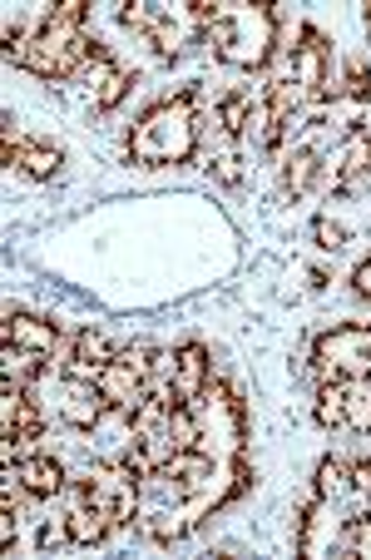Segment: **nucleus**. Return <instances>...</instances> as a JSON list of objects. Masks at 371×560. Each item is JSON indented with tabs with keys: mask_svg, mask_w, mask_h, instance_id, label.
<instances>
[{
	"mask_svg": "<svg viewBox=\"0 0 371 560\" xmlns=\"http://www.w3.org/2000/svg\"><path fill=\"white\" fill-rule=\"evenodd\" d=\"M322 125H327V119L302 115L308 139H297V144L283 154V199H302V194H312L322 184V164H327V149H322Z\"/></svg>",
	"mask_w": 371,
	"mask_h": 560,
	"instance_id": "14",
	"label": "nucleus"
},
{
	"mask_svg": "<svg viewBox=\"0 0 371 560\" xmlns=\"http://www.w3.org/2000/svg\"><path fill=\"white\" fill-rule=\"evenodd\" d=\"M11 476H15V487H21L25 497H35V501L64 497V487H70V476H64V466L55 462V456H45V452H31V456H21Z\"/></svg>",
	"mask_w": 371,
	"mask_h": 560,
	"instance_id": "22",
	"label": "nucleus"
},
{
	"mask_svg": "<svg viewBox=\"0 0 371 560\" xmlns=\"http://www.w3.org/2000/svg\"><path fill=\"white\" fill-rule=\"evenodd\" d=\"M45 432V407L35 402V392L25 382H5L0 392V442H5V462L15 456V446L35 442Z\"/></svg>",
	"mask_w": 371,
	"mask_h": 560,
	"instance_id": "17",
	"label": "nucleus"
},
{
	"mask_svg": "<svg viewBox=\"0 0 371 560\" xmlns=\"http://www.w3.org/2000/svg\"><path fill=\"white\" fill-rule=\"evenodd\" d=\"M308 372L318 382L371 377V323H332L308 342Z\"/></svg>",
	"mask_w": 371,
	"mask_h": 560,
	"instance_id": "9",
	"label": "nucleus"
},
{
	"mask_svg": "<svg viewBox=\"0 0 371 560\" xmlns=\"http://www.w3.org/2000/svg\"><path fill=\"white\" fill-rule=\"evenodd\" d=\"M213 377H218V372H213V352L203 348L199 338L173 348V397H179V402H199Z\"/></svg>",
	"mask_w": 371,
	"mask_h": 560,
	"instance_id": "21",
	"label": "nucleus"
},
{
	"mask_svg": "<svg viewBox=\"0 0 371 560\" xmlns=\"http://www.w3.org/2000/svg\"><path fill=\"white\" fill-rule=\"evenodd\" d=\"M115 352H119V348H115V342H109L99 328H80V332L70 338V362H64V372H74V377H89V382H95L99 372H105V362L115 358Z\"/></svg>",
	"mask_w": 371,
	"mask_h": 560,
	"instance_id": "23",
	"label": "nucleus"
},
{
	"mask_svg": "<svg viewBox=\"0 0 371 560\" xmlns=\"http://www.w3.org/2000/svg\"><path fill=\"white\" fill-rule=\"evenodd\" d=\"M357 556L371 560V487H357Z\"/></svg>",
	"mask_w": 371,
	"mask_h": 560,
	"instance_id": "27",
	"label": "nucleus"
},
{
	"mask_svg": "<svg viewBox=\"0 0 371 560\" xmlns=\"http://www.w3.org/2000/svg\"><path fill=\"white\" fill-rule=\"evenodd\" d=\"M312 417L327 432H357L371 436V377L361 382H318Z\"/></svg>",
	"mask_w": 371,
	"mask_h": 560,
	"instance_id": "12",
	"label": "nucleus"
},
{
	"mask_svg": "<svg viewBox=\"0 0 371 560\" xmlns=\"http://www.w3.org/2000/svg\"><path fill=\"white\" fill-rule=\"evenodd\" d=\"M208 174H218L223 184H238V159H234V154L218 159V164H208Z\"/></svg>",
	"mask_w": 371,
	"mask_h": 560,
	"instance_id": "29",
	"label": "nucleus"
},
{
	"mask_svg": "<svg viewBox=\"0 0 371 560\" xmlns=\"http://www.w3.org/2000/svg\"><path fill=\"white\" fill-rule=\"evenodd\" d=\"M253 115H258V85H238L218 100V129L228 139H248L253 135Z\"/></svg>",
	"mask_w": 371,
	"mask_h": 560,
	"instance_id": "24",
	"label": "nucleus"
},
{
	"mask_svg": "<svg viewBox=\"0 0 371 560\" xmlns=\"http://www.w3.org/2000/svg\"><path fill=\"white\" fill-rule=\"evenodd\" d=\"M371 105V65L367 60H347L337 65V80H332L322 109H312L318 119H342V125H361V109Z\"/></svg>",
	"mask_w": 371,
	"mask_h": 560,
	"instance_id": "18",
	"label": "nucleus"
},
{
	"mask_svg": "<svg viewBox=\"0 0 371 560\" xmlns=\"http://www.w3.org/2000/svg\"><path fill=\"white\" fill-rule=\"evenodd\" d=\"M60 526H64V540H70V546H99V540H109V530H119V521L99 506V497L89 491V476H85V481H70V487H64V521Z\"/></svg>",
	"mask_w": 371,
	"mask_h": 560,
	"instance_id": "15",
	"label": "nucleus"
},
{
	"mask_svg": "<svg viewBox=\"0 0 371 560\" xmlns=\"http://www.w3.org/2000/svg\"><path fill=\"white\" fill-rule=\"evenodd\" d=\"M351 456H322L312 471V491L308 497H327V501H347L351 497Z\"/></svg>",
	"mask_w": 371,
	"mask_h": 560,
	"instance_id": "25",
	"label": "nucleus"
},
{
	"mask_svg": "<svg viewBox=\"0 0 371 560\" xmlns=\"http://www.w3.org/2000/svg\"><path fill=\"white\" fill-rule=\"evenodd\" d=\"M258 471L238 456V462H218L203 452H179L164 462L159 471H148L139 481V511L134 530L154 546H173V540L193 536L203 521H213L223 506H234L253 491Z\"/></svg>",
	"mask_w": 371,
	"mask_h": 560,
	"instance_id": "1",
	"label": "nucleus"
},
{
	"mask_svg": "<svg viewBox=\"0 0 371 560\" xmlns=\"http://www.w3.org/2000/svg\"><path fill=\"white\" fill-rule=\"evenodd\" d=\"M312 244H318L322 254H337V248H347V229H342L337 219H327V213H318V219H312Z\"/></svg>",
	"mask_w": 371,
	"mask_h": 560,
	"instance_id": "26",
	"label": "nucleus"
},
{
	"mask_svg": "<svg viewBox=\"0 0 371 560\" xmlns=\"http://www.w3.org/2000/svg\"><path fill=\"white\" fill-rule=\"evenodd\" d=\"M0 164L31 174V179H55V174L64 170V149L50 144V139L21 135V129L5 119V125H0Z\"/></svg>",
	"mask_w": 371,
	"mask_h": 560,
	"instance_id": "16",
	"label": "nucleus"
},
{
	"mask_svg": "<svg viewBox=\"0 0 371 560\" xmlns=\"http://www.w3.org/2000/svg\"><path fill=\"white\" fill-rule=\"evenodd\" d=\"M347 283H351V298H361V303H371V254L361 258L357 268H351V278H347Z\"/></svg>",
	"mask_w": 371,
	"mask_h": 560,
	"instance_id": "28",
	"label": "nucleus"
},
{
	"mask_svg": "<svg viewBox=\"0 0 371 560\" xmlns=\"http://www.w3.org/2000/svg\"><path fill=\"white\" fill-rule=\"evenodd\" d=\"M80 80L95 90V109H99V115H109V109H119V100L134 90L139 74L124 70V65L115 60V50L95 40V45H89V60H85V74H80Z\"/></svg>",
	"mask_w": 371,
	"mask_h": 560,
	"instance_id": "19",
	"label": "nucleus"
},
{
	"mask_svg": "<svg viewBox=\"0 0 371 560\" xmlns=\"http://www.w3.org/2000/svg\"><path fill=\"white\" fill-rule=\"evenodd\" d=\"M5 342H15L21 352L50 362L64 342V328L50 323V317H40V313H21V307H11V313H5Z\"/></svg>",
	"mask_w": 371,
	"mask_h": 560,
	"instance_id": "20",
	"label": "nucleus"
},
{
	"mask_svg": "<svg viewBox=\"0 0 371 560\" xmlns=\"http://www.w3.org/2000/svg\"><path fill=\"white\" fill-rule=\"evenodd\" d=\"M332 80H337V50H332V40L318 25L302 21L297 25V40L287 45L283 65L267 74V85H273L297 115H312V109H322Z\"/></svg>",
	"mask_w": 371,
	"mask_h": 560,
	"instance_id": "5",
	"label": "nucleus"
},
{
	"mask_svg": "<svg viewBox=\"0 0 371 560\" xmlns=\"http://www.w3.org/2000/svg\"><path fill=\"white\" fill-rule=\"evenodd\" d=\"M203 139V95L199 85H183L159 95L134 115L124 135V154L134 170H189Z\"/></svg>",
	"mask_w": 371,
	"mask_h": 560,
	"instance_id": "2",
	"label": "nucleus"
},
{
	"mask_svg": "<svg viewBox=\"0 0 371 560\" xmlns=\"http://www.w3.org/2000/svg\"><path fill=\"white\" fill-rule=\"evenodd\" d=\"M193 407V422H199V452L203 456H218V462H238L248 452V402L243 392L234 382L213 377L203 387L199 402Z\"/></svg>",
	"mask_w": 371,
	"mask_h": 560,
	"instance_id": "7",
	"label": "nucleus"
},
{
	"mask_svg": "<svg viewBox=\"0 0 371 560\" xmlns=\"http://www.w3.org/2000/svg\"><path fill=\"white\" fill-rule=\"evenodd\" d=\"M297 556L302 560H332V556H357V491L347 501L308 497L297 511Z\"/></svg>",
	"mask_w": 371,
	"mask_h": 560,
	"instance_id": "8",
	"label": "nucleus"
},
{
	"mask_svg": "<svg viewBox=\"0 0 371 560\" xmlns=\"http://www.w3.org/2000/svg\"><path fill=\"white\" fill-rule=\"evenodd\" d=\"M367 179H371V129L367 125H351L347 135L337 139V149H327L322 184H327L337 199H347V194H357Z\"/></svg>",
	"mask_w": 371,
	"mask_h": 560,
	"instance_id": "13",
	"label": "nucleus"
},
{
	"mask_svg": "<svg viewBox=\"0 0 371 560\" xmlns=\"http://www.w3.org/2000/svg\"><path fill=\"white\" fill-rule=\"evenodd\" d=\"M148 352L154 348H144V342H139V348H119L115 358L105 362V372L95 377L109 412H119L124 422L148 402Z\"/></svg>",
	"mask_w": 371,
	"mask_h": 560,
	"instance_id": "11",
	"label": "nucleus"
},
{
	"mask_svg": "<svg viewBox=\"0 0 371 560\" xmlns=\"http://www.w3.org/2000/svg\"><path fill=\"white\" fill-rule=\"evenodd\" d=\"M218 5L213 0H183V5H148V0H129L119 5V25L134 31L139 40L154 45L159 60H179L193 40H203V31L213 25Z\"/></svg>",
	"mask_w": 371,
	"mask_h": 560,
	"instance_id": "6",
	"label": "nucleus"
},
{
	"mask_svg": "<svg viewBox=\"0 0 371 560\" xmlns=\"http://www.w3.org/2000/svg\"><path fill=\"white\" fill-rule=\"evenodd\" d=\"M367 31H371V5H367Z\"/></svg>",
	"mask_w": 371,
	"mask_h": 560,
	"instance_id": "30",
	"label": "nucleus"
},
{
	"mask_svg": "<svg viewBox=\"0 0 371 560\" xmlns=\"http://www.w3.org/2000/svg\"><path fill=\"white\" fill-rule=\"evenodd\" d=\"M85 25H89L85 0H64V5H55L50 15H40V21L31 25V35H25L21 45H11L5 55H11L25 74L50 80V85L80 80V74H85V60H89V45H95V35H89Z\"/></svg>",
	"mask_w": 371,
	"mask_h": 560,
	"instance_id": "3",
	"label": "nucleus"
},
{
	"mask_svg": "<svg viewBox=\"0 0 371 560\" xmlns=\"http://www.w3.org/2000/svg\"><path fill=\"white\" fill-rule=\"evenodd\" d=\"M35 402L45 407V417H55V422H64L70 432H95L99 422H105L109 402L99 397V387L89 377H74V372H40V377L31 382Z\"/></svg>",
	"mask_w": 371,
	"mask_h": 560,
	"instance_id": "10",
	"label": "nucleus"
},
{
	"mask_svg": "<svg viewBox=\"0 0 371 560\" xmlns=\"http://www.w3.org/2000/svg\"><path fill=\"white\" fill-rule=\"evenodd\" d=\"M277 31H283V11L277 0H243V5H218L213 25L203 31V45L213 60L228 70H267L277 55Z\"/></svg>",
	"mask_w": 371,
	"mask_h": 560,
	"instance_id": "4",
	"label": "nucleus"
}]
</instances>
